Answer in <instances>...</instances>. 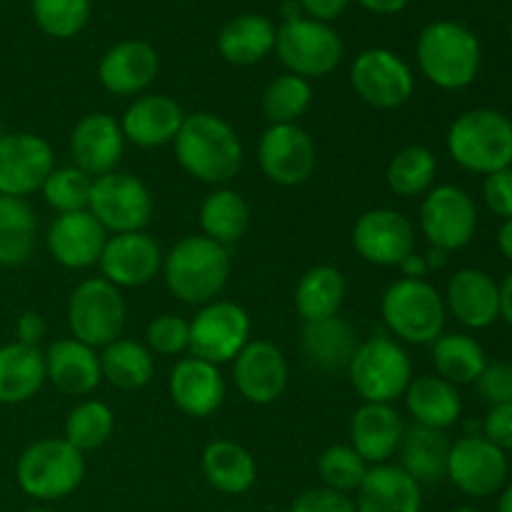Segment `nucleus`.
<instances>
[{
    "label": "nucleus",
    "instance_id": "7c9ffc66",
    "mask_svg": "<svg viewBox=\"0 0 512 512\" xmlns=\"http://www.w3.org/2000/svg\"><path fill=\"white\" fill-rule=\"evenodd\" d=\"M45 353L23 343L0 345V405H23L45 385Z\"/></svg>",
    "mask_w": 512,
    "mask_h": 512
},
{
    "label": "nucleus",
    "instance_id": "a878e982",
    "mask_svg": "<svg viewBox=\"0 0 512 512\" xmlns=\"http://www.w3.org/2000/svg\"><path fill=\"white\" fill-rule=\"evenodd\" d=\"M405 425L388 403H363L350 418V445L368 465H385L403 443Z\"/></svg>",
    "mask_w": 512,
    "mask_h": 512
},
{
    "label": "nucleus",
    "instance_id": "f704fd0d",
    "mask_svg": "<svg viewBox=\"0 0 512 512\" xmlns=\"http://www.w3.org/2000/svg\"><path fill=\"white\" fill-rule=\"evenodd\" d=\"M345 275L333 265H315L305 270L303 278L295 285V313L303 323H318V320L335 318L345 303Z\"/></svg>",
    "mask_w": 512,
    "mask_h": 512
},
{
    "label": "nucleus",
    "instance_id": "4c0bfd02",
    "mask_svg": "<svg viewBox=\"0 0 512 512\" xmlns=\"http://www.w3.org/2000/svg\"><path fill=\"white\" fill-rule=\"evenodd\" d=\"M100 370L110 385L120 390H140L153 380L155 358L148 345L118 338L100 353Z\"/></svg>",
    "mask_w": 512,
    "mask_h": 512
},
{
    "label": "nucleus",
    "instance_id": "f3484780",
    "mask_svg": "<svg viewBox=\"0 0 512 512\" xmlns=\"http://www.w3.org/2000/svg\"><path fill=\"white\" fill-rule=\"evenodd\" d=\"M353 248L365 263L398 268L415 253V228L398 210H368L353 225Z\"/></svg>",
    "mask_w": 512,
    "mask_h": 512
},
{
    "label": "nucleus",
    "instance_id": "a19ab883",
    "mask_svg": "<svg viewBox=\"0 0 512 512\" xmlns=\"http://www.w3.org/2000/svg\"><path fill=\"white\" fill-rule=\"evenodd\" d=\"M313 105V85L300 75L283 73L263 93V113L270 125H293Z\"/></svg>",
    "mask_w": 512,
    "mask_h": 512
},
{
    "label": "nucleus",
    "instance_id": "864d4df0",
    "mask_svg": "<svg viewBox=\"0 0 512 512\" xmlns=\"http://www.w3.org/2000/svg\"><path fill=\"white\" fill-rule=\"evenodd\" d=\"M350 0H300L305 18L320 20V23H333L335 18L345 13Z\"/></svg>",
    "mask_w": 512,
    "mask_h": 512
},
{
    "label": "nucleus",
    "instance_id": "5fc2aeb1",
    "mask_svg": "<svg viewBox=\"0 0 512 512\" xmlns=\"http://www.w3.org/2000/svg\"><path fill=\"white\" fill-rule=\"evenodd\" d=\"M360 8L375 15H398L410 5V0H355Z\"/></svg>",
    "mask_w": 512,
    "mask_h": 512
},
{
    "label": "nucleus",
    "instance_id": "0e129e2a",
    "mask_svg": "<svg viewBox=\"0 0 512 512\" xmlns=\"http://www.w3.org/2000/svg\"><path fill=\"white\" fill-rule=\"evenodd\" d=\"M0 135H3V130H0Z\"/></svg>",
    "mask_w": 512,
    "mask_h": 512
},
{
    "label": "nucleus",
    "instance_id": "39448f33",
    "mask_svg": "<svg viewBox=\"0 0 512 512\" xmlns=\"http://www.w3.org/2000/svg\"><path fill=\"white\" fill-rule=\"evenodd\" d=\"M85 478V458L65 438H43L20 453L15 480L25 495L43 503L68 498Z\"/></svg>",
    "mask_w": 512,
    "mask_h": 512
},
{
    "label": "nucleus",
    "instance_id": "f257e3e1",
    "mask_svg": "<svg viewBox=\"0 0 512 512\" xmlns=\"http://www.w3.org/2000/svg\"><path fill=\"white\" fill-rule=\"evenodd\" d=\"M173 148L180 168L190 178L220 188L240 173L245 160L243 143L235 128L215 113L185 115Z\"/></svg>",
    "mask_w": 512,
    "mask_h": 512
},
{
    "label": "nucleus",
    "instance_id": "79ce46f5",
    "mask_svg": "<svg viewBox=\"0 0 512 512\" xmlns=\"http://www.w3.org/2000/svg\"><path fill=\"white\" fill-rule=\"evenodd\" d=\"M115 430V415L100 400H85V403L75 405L65 418V435L63 438L73 445L80 453H90L98 450L113 438Z\"/></svg>",
    "mask_w": 512,
    "mask_h": 512
},
{
    "label": "nucleus",
    "instance_id": "b1692460",
    "mask_svg": "<svg viewBox=\"0 0 512 512\" xmlns=\"http://www.w3.org/2000/svg\"><path fill=\"white\" fill-rule=\"evenodd\" d=\"M168 393L180 413L190 418H210L225 400V378L218 365L190 355L170 370Z\"/></svg>",
    "mask_w": 512,
    "mask_h": 512
},
{
    "label": "nucleus",
    "instance_id": "4468645a",
    "mask_svg": "<svg viewBox=\"0 0 512 512\" xmlns=\"http://www.w3.org/2000/svg\"><path fill=\"white\" fill-rule=\"evenodd\" d=\"M258 163L270 183L295 188L315 173L318 148L308 130L298 123L268 125L258 143Z\"/></svg>",
    "mask_w": 512,
    "mask_h": 512
},
{
    "label": "nucleus",
    "instance_id": "6ab92c4d",
    "mask_svg": "<svg viewBox=\"0 0 512 512\" xmlns=\"http://www.w3.org/2000/svg\"><path fill=\"white\" fill-rule=\"evenodd\" d=\"M235 388L248 403L270 405L288 388V360L270 340H250L233 360Z\"/></svg>",
    "mask_w": 512,
    "mask_h": 512
},
{
    "label": "nucleus",
    "instance_id": "0eeeda50",
    "mask_svg": "<svg viewBox=\"0 0 512 512\" xmlns=\"http://www.w3.org/2000/svg\"><path fill=\"white\" fill-rule=\"evenodd\" d=\"M348 375L363 403L393 405L413 380V360L398 340L378 335L358 345Z\"/></svg>",
    "mask_w": 512,
    "mask_h": 512
},
{
    "label": "nucleus",
    "instance_id": "603ef678",
    "mask_svg": "<svg viewBox=\"0 0 512 512\" xmlns=\"http://www.w3.org/2000/svg\"><path fill=\"white\" fill-rule=\"evenodd\" d=\"M45 335H48V323H45L38 310H25V313L18 315V320H15V343L38 348Z\"/></svg>",
    "mask_w": 512,
    "mask_h": 512
},
{
    "label": "nucleus",
    "instance_id": "4be33fe9",
    "mask_svg": "<svg viewBox=\"0 0 512 512\" xmlns=\"http://www.w3.org/2000/svg\"><path fill=\"white\" fill-rule=\"evenodd\" d=\"M160 73V55L145 40H120L110 45L98 63V80L113 95H140L155 83Z\"/></svg>",
    "mask_w": 512,
    "mask_h": 512
},
{
    "label": "nucleus",
    "instance_id": "c03bdc74",
    "mask_svg": "<svg viewBox=\"0 0 512 512\" xmlns=\"http://www.w3.org/2000/svg\"><path fill=\"white\" fill-rule=\"evenodd\" d=\"M370 465L353 450V445H330L320 453L318 473L325 488L335 493H358Z\"/></svg>",
    "mask_w": 512,
    "mask_h": 512
},
{
    "label": "nucleus",
    "instance_id": "423d86ee",
    "mask_svg": "<svg viewBox=\"0 0 512 512\" xmlns=\"http://www.w3.org/2000/svg\"><path fill=\"white\" fill-rule=\"evenodd\" d=\"M385 325L398 340L410 345H433L445 333L448 308L428 280L400 278L380 300Z\"/></svg>",
    "mask_w": 512,
    "mask_h": 512
},
{
    "label": "nucleus",
    "instance_id": "e2e57ef3",
    "mask_svg": "<svg viewBox=\"0 0 512 512\" xmlns=\"http://www.w3.org/2000/svg\"><path fill=\"white\" fill-rule=\"evenodd\" d=\"M510 43H512V20H510Z\"/></svg>",
    "mask_w": 512,
    "mask_h": 512
},
{
    "label": "nucleus",
    "instance_id": "e433bc0d",
    "mask_svg": "<svg viewBox=\"0 0 512 512\" xmlns=\"http://www.w3.org/2000/svg\"><path fill=\"white\" fill-rule=\"evenodd\" d=\"M38 238V220L23 198L0 195V268L28 263Z\"/></svg>",
    "mask_w": 512,
    "mask_h": 512
},
{
    "label": "nucleus",
    "instance_id": "052dcab7",
    "mask_svg": "<svg viewBox=\"0 0 512 512\" xmlns=\"http://www.w3.org/2000/svg\"><path fill=\"white\" fill-rule=\"evenodd\" d=\"M453 512H478L475 508H468V505H463V508H455Z\"/></svg>",
    "mask_w": 512,
    "mask_h": 512
},
{
    "label": "nucleus",
    "instance_id": "a18cd8bd",
    "mask_svg": "<svg viewBox=\"0 0 512 512\" xmlns=\"http://www.w3.org/2000/svg\"><path fill=\"white\" fill-rule=\"evenodd\" d=\"M40 190H43L45 203L58 215L78 213V210H88L93 178L75 165H68V168H55Z\"/></svg>",
    "mask_w": 512,
    "mask_h": 512
},
{
    "label": "nucleus",
    "instance_id": "412c9836",
    "mask_svg": "<svg viewBox=\"0 0 512 512\" xmlns=\"http://www.w3.org/2000/svg\"><path fill=\"white\" fill-rule=\"evenodd\" d=\"M45 243L55 263L68 270H85L98 265L108 243V230L95 220L90 210L63 213L50 223Z\"/></svg>",
    "mask_w": 512,
    "mask_h": 512
},
{
    "label": "nucleus",
    "instance_id": "2f4dec72",
    "mask_svg": "<svg viewBox=\"0 0 512 512\" xmlns=\"http://www.w3.org/2000/svg\"><path fill=\"white\" fill-rule=\"evenodd\" d=\"M405 405L418 425L435 430L453 428L463 413V398L458 388L440 375H420L410 380L405 390Z\"/></svg>",
    "mask_w": 512,
    "mask_h": 512
},
{
    "label": "nucleus",
    "instance_id": "c9c22d12",
    "mask_svg": "<svg viewBox=\"0 0 512 512\" xmlns=\"http://www.w3.org/2000/svg\"><path fill=\"white\" fill-rule=\"evenodd\" d=\"M250 225V205L238 190L215 188L200 205V228L205 238L215 240L223 248L238 243Z\"/></svg>",
    "mask_w": 512,
    "mask_h": 512
},
{
    "label": "nucleus",
    "instance_id": "1a4fd4ad",
    "mask_svg": "<svg viewBox=\"0 0 512 512\" xmlns=\"http://www.w3.org/2000/svg\"><path fill=\"white\" fill-rule=\"evenodd\" d=\"M125 308L123 290L115 288L105 278H88L70 293L68 328L75 340L90 345V348H105L113 340L120 338L125 328Z\"/></svg>",
    "mask_w": 512,
    "mask_h": 512
},
{
    "label": "nucleus",
    "instance_id": "2eb2a0df",
    "mask_svg": "<svg viewBox=\"0 0 512 512\" xmlns=\"http://www.w3.org/2000/svg\"><path fill=\"white\" fill-rule=\"evenodd\" d=\"M55 170V153L43 135H0V195L23 198L43 188Z\"/></svg>",
    "mask_w": 512,
    "mask_h": 512
},
{
    "label": "nucleus",
    "instance_id": "49530a36",
    "mask_svg": "<svg viewBox=\"0 0 512 512\" xmlns=\"http://www.w3.org/2000/svg\"><path fill=\"white\" fill-rule=\"evenodd\" d=\"M145 345L155 355H180L190 348V320L163 313L145 328Z\"/></svg>",
    "mask_w": 512,
    "mask_h": 512
},
{
    "label": "nucleus",
    "instance_id": "f8f14e48",
    "mask_svg": "<svg viewBox=\"0 0 512 512\" xmlns=\"http://www.w3.org/2000/svg\"><path fill=\"white\" fill-rule=\"evenodd\" d=\"M350 85L365 105L378 110L403 108L415 93L413 68L388 48H368L353 60Z\"/></svg>",
    "mask_w": 512,
    "mask_h": 512
},
{
    "label": "nucleus",
    "instance_id": "bf43d9fd",
    "mask_svg": "<svg viewBox=\"0 0 512 512\" xmlns=\"http://www.w3.org/2000/svg\"><path fill=\"white\" fill-rule=\"evenodd\" d=\"M498 512H512V483L508 485V488H505V493L500 495Z\"/></svg>",
    "mask_w": 512,
    "mask_h": 512
},
{
    "label": "nucleus",
    "instance_id": "9b49d317",
    "mask_svg": "<svg viewBox=\"0 0 512 512\" xmlns=\"http://www.w3.org/2000/svg\"><path fill=\"white\" fill-rule=\"evenodd\" d=\"M250 315L243 305L230 300H213L200 305L190 320V353L205 363L223 365L238 358L250 343Z\"/></svg>",
    "mask_w": 512,
    "mask_h": 512
},
{
    "label": "nucleus",
    "instance_id": "bb28decb",
    "mask_svg": "<svg viewBox=\"0 0 512 512\" xmlns=\"http://www.w3.org/2000/svg\"><path fill=\"white\" fill-rule=\"evenodd\" d=\"M45 375L65 395H90L103 380L100 353L75 338L55 340L45 350Z\"/></svg>",
    "mask_w": 512,
    "mask_h": 512
},
{
    "label": "nucleus",
    "instance_id": "473e14b6",
    "mask_svg": "<svg viewBox=\"0 0 512 512\" xmlns=\"http://www.w3.org/2000/svg\"><path fill=\"white\" fill-rule=\"evenodd\" d=\"M400 468L410 475L418 485L440 483L448 473L450 440L445 430L425 428V425H410L405 428L403 443H400Z\"/></svg>",
    "mask_w": 512,
    "mask_h": 512
},
{
    "label": "nucleus",
    "instance_id": "6e6d98bb",
    "mask_svg": "<svg viewBox=\"0 0 512 512\" xmlns=\"http://www.w3.org/2000/svg\"><path fill=\"white\" fill-rule=\"evenodd\" d=\"M400 273H403V278H410V280H425V275H428V263H425V255H408V258L403 260V263L398 265Z\"/></svg>",
    "mask_w": 512,
    "mask_h": 512
},
{
    "label": "nucleus",
    "instance_id": "680f3d73",
    "mask_svg": "<svg viewBox=\"0 0 512 512\" xmlns=\"http://www.w3.org/2000/svg\"><path fill=\"white\" fill-rule=\"evenodd\" d=\"M25 512H50V510H45V508H33V510H25Z\"/></svg>",
    "mask_w": 512,
    "mask_h": 512
},
{
    "label": "nucleus",
    "instance_id": "c85d7f7f",
    "mask_svg": "<svg viewBox=\"0 0 512 512\" xmlns=\"http://www.w3.org/2000/svg\"><path fill=\"white\" fill-rule=\"evenodd\" d=\"M358 345V333L340 315L318 320V323H305L303 328V355L320 373L348 370Z\"/></svg>",
    "mask_w": 512,
    "mask_h": 512
},
{
    "label": "nucleus",
    "instance_id": "4d7b16f0",
    "mask_svg": "<svg viewBox=\"0 0 512 512\" xmlns=\"http://www.w3.org/2000/svg\"><path fill=\"white\" fill-rule=\"evenodd\" d=\"M500 318L512 328V273L500 285Z\"/></svg>",
    "mask_w": 512,
    "mask_h": 512
},
{
    "label": "nucleus",
    "instance_id": "a211bd4d",
    "mask_svg": "<svg viewBox=\"0 0 512 512\" xmlns=\"http://www.w3.org/2000/svg\"><path fill=\"white\" fill-rule=\"evenodd\" d=\"M163 250L158 240L145 230L138 233L108 235L103 255L98 260L100 278L115 288H143L163 270Z\"/></svg>",
    "mask_w": 512,
    "mask_h": 512
},
{
    "label": "nucleus",
    "instance_id": "393cba45",
    "mask_svg": "<svg viewBox=\"0 0 512 512\" xmlns=\"http://www.w3.org/2000/svg\"><path fill=\"white\" fill-rule=\"evenodd\" d=\"M445 308L465 328L485 330L500 320V285L485 270L463 268L448 280Z\"/></svg>",
    "mask_w": 512,
    "mask_h": 512
},
{
    "label": "nucleus",
    "instance_id": "09e8293b",
    "mask_svg": "<svg viewBox=\"0 0 512 512\" xmlns=\"http://www.w3.org/2000/svg\"><path fill=\"white\" fill-rule=\"evenodd\" d=\"M290 512H355V503L348 495L330 488H313L293 500Z\"/></svg>",
    "mask_w": 512,
    "mask_h": 512
},
{
    "label": "nucleus",
    "instance_id": "37998d69",
    "mask_svg": "<svg viewBox=\"0 0 512 512\" xmlns=\"http://www.w3.org/2000/svg\"><path fill=\"white\" fill-rule=\"evenodd\" d=\"M35 25L55 40L75 38L90 20V0H30Z\"/></svg>",
    "mask_w": 512,
    "mask_h": 512
},
{
    "label": "nucleus",
    "instance_id": "3c124183",
    "mask_svg": "<svg viewBox=\"0 0 512 512\" xmlns=\"http://www.w3.org/2000/svg\"><path fill=\"white\" fill-rule=\"evenodd\" d=\"M483 438L495 448L512 450V403L493 405L483 420Z\"/></svg>",
    "mask_w": 512,
    "mask_h": 512
},
{
    "label": "nucleus",
    "instance_id": "13d9d810",
    "mask_svg": "<svg viewBox=\"0 0 512 512\" xmlns=\"http://www.w3.org/2000/svg\"><path fill=\"white\" fill-rule=\"evenodd\" d=\"M498 248L500 253L505 255V258L512 263V218L510 220H503V225H500L498 230Z\"/></svg>",
    "mask_w": 512,
    "mask_h": 512
},
{
    "label": "nucleus",
    "instance_id": "f03ea898",
    "mask_svg": "<svg viewBox=\"0 0 512 512\" xmlns=\"http://www.w3.org/2000/svg\"><path fill=\"white\" fill-rule=\"evenodd\" d=\"M230 248L200 235H185L163 258V280L170 293L190 305L218 300L230 280Z\"/></svg>",
    "mask_w": 512,
    "mask_h": 512
},
{
    "label": "nucleus",
    "instance_id": "cd10ccee",
    "mask_svg": "<svg viewBox=\"0 0 512 512\" xmlns=\"http://www.w3.org/2000/svg\"><path fill=\"white\" fill-rule=\"evenodd\" d=\"M420 485L400 465H370L358 488L355 512H420Z\"/></svg>",
    "mask_w": 512,
    "mask_h": 512
},
{
    "label": "nucleus",
    "instance_id": "20e7f679",
    "mask_svg": "<svg viewBox=\"0 0 512 512\" xmlns=\"http://www.w3.org/2000/svg\"><path fill=\"white\" fill-rule=\"evenodd\" d=\"M448 153L460 168L478 175L512 168V120L493 108L458 115L448 130Z\"/></svg>",
    "mask_w": 512,
    "mask_h": 512
},
{
    "label": "nucleus",
    "instance_id": "58836bf2",
    "mask_svg": "<svg viewBox=\"0 0 512 512\" xmlns=\"http://www.w3.org/2000/svg\"><path fill=\"white\" fill-rule=\"evenodd\" d=\"M433 365L448 383L470 385L480 378L488 365L483 345L465 333H443L433 343Z\"/></svg>",
    "mask_w": 512,
    "mask_h": 512
},
{
    "label": "nucleus",
    "instance_id": "72a5a7b5",
    "mask_svg": "<svg viewBox=\"0 0 512 512\" xmlns=\"http://www.w3.org/2000/svg\"><path fill=\"white\" fill-rule=\"evenodd\" d=\"M203 475L218 493L243 495L258 478L255 458L235 440H213L203 450Z\"/></svg>",
    "mask_w": 512,
    "mask_h": 512
},
{
    "label": "nucleus",
    "instance_id": "5701e85b",
    "mask_svg": "<svg viewBox=\"0 0 512 512\" xmlns=\"http://www.w3.org/2000/svg\"><path fill=\"white\" fill-rule=\"evenodd\" d=\"M185 123L183 105L163 93L138 95L120 118L125 143L138 148H163L178 138Z\"/></svg>",
    "mask_w": 512,
    "mask_h": 512
},
{
    "label": "nucleus",
    "instance_id": "6e6552de",
    "mask_svg": "<svg viewBox=\"0 0 512 512\" xmlns=\"http://www.w3.org/2000/svg\"><path fill=\"white\" fill-rule=\"evenodd\" d=\"M275 53L288 73L300 78H323L343 63V38L330 28V23L290 15L275 33Z\"/></svg>",
    "mask_w": 512,
    "mask_h": 512
},
{
    "label": "nucleus",
    "instance_id": "7ed1b4c3",
    "mask_svg": "<svg viewBox=\"0 0 512 512\" xmlns=\"http://www.w3.org/2000/svg\"><path fill=\"white\" fill-rule=\"evenodd\" d=\"M418 68L435 88L463 90L478 78L483 50L468 25L458 20H435L418 35Z\"/></svg>",
    "mask_w": 512,
    "mask_h": 512
},
{
    "label": "nucleus",
    "instance_id": "8fccbe9b",
    "mask_svg": "<svg viewBox=\"0 0 512 512\" xmlns=\"http://www.w3.org/2000/svg\"><path fill=\"white\" fill-rule=\"evenodd\" d=\"M483 200L493 215L503 220L512 218V168L485 175Z\"/></svg>",
    "mask_w": 512,
    "mask_h": 512
},
{
    "label": "nucleus",
    "instance_id": "9d476101",
    "mask_svg": "<svg viewBox=\"0 0 512 512\" xmlns=\"http://www.w3.org/2000/svg\"><path fill=\"white\" fill-rule=\"evenodd\" d=\"M88 210L108 233H138L153 218V195L138 175L113 170L93 180Z\"/></svg>",
    "mask_w": 512,
    "mask_h": 512
},
{
    "label": "nucleus",
    "instance_id": "aec40b11",
    "mask_svg": "<svg viewBox=\"0 0 512 512\" xmlns=\"http://www.w3.org/2000/svg\"><path fill=\"white\" fill-rule=\"evenodd\" d=\"M125 153V135L120 120L110 113H88L75 123L70 133L73 165L90 178H100L118 170Z\"/></svg>",
    "mask_w": 512,
    "mask_h": 512
},
{
    "label": "nucleus",
    "instance_id": "dca6fc26",
    "mask_svg": "<svg viewBox=\"0 0 512 512\" xmlns=\"http://www.w3.org/2000/svg\"><path fill=\"white\" fill-rule=\"evenodd\" d=\"M445 478L470 498H488L508 480V458L483 435H465L450 445Z\"/></svg>",
    "mask_w": 512,
    "mask_h": 512
},
{
    "label": "nucleus",
    "instance_id": "c756f323",
    "mask_svg": "<svg viewBox=\"0 0 512 512\" xmlns=\"http://www.w3.org/2000/svg\"><path fill=\"white\" fill-rule=\"evenodd\" d=\"M275 33L278 28L270 18L260 13H243L223 25L218 33V53L223 55L225 63L248 68L273 53Z\"/></svg>",
    "mask_w": 512,
    "mask_h": 512
},
{
    "label": "nucleus",
    "instance_id": "de8ad7c7",
    "mask_svg": "<svg viewBox=\"0 0 512 512\" xmlns=\"http://www.w3.org/2000/svg\"><path fill=\"white\" fill-rule=\"evenodd\" d=\"M475 385H478L480 398H483L490 408H493V405L512 403V365L503 363V360L488 363L483 373H480V378L475 380Z\"/></svg>",
    "mask_w": 512,
    "mask_h": 512
},
{
    "label": "nucleus",
    "instance_id": "ea45409f",
    "mask_svg": "<svg viewBox=\"0 0 512 512\" xmlns=\"http://www.w3.org/2000/svg\"><path fill=\"white\" fill-rule=\"evenodd\" d=\"M435 173L438 160L433 150L425 145H408L390 158L385 168V185L398 198H418L433 188Z\"/></svg>",
    "mask_w": 512,
    "mask_h": 512
},
{
    "label": "nucleus",
    "instance_id": "ddd939ff",
    "mask_svg": "<svg viewBox=\"0 0 512 512\" xmlns=\"http://www.w3.org/2000/svg\"><path fill=\"white\" fill-rule=\"evenodd\" d=\"M420 230L430 248L453 253L465 248L478 230L475 200L458 185H438L425 193L420 205Z\"/></svg>",
    "mask_w": 512,
    "mask_h": 512
}]
</instances>
